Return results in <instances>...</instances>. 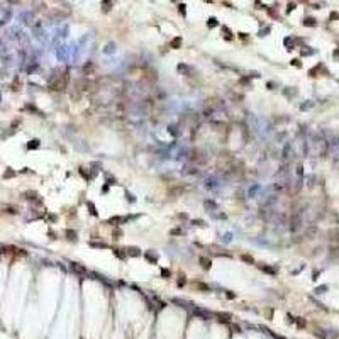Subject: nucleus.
<instances>
[{
  "mask_svg": "<svg viewBox=\"0 0 339 339\" xmlns=\"http://www.w3.org/2000/svg\"><path fill=\"white\" fill-rule=\"evenodd\" d=\"M66 234H68V239H76V234H75V232H73V231H71V232H70V231H68V232H66Z\"/></svg>",
  "mask_w": 339,
  "mask_h": 339,
  "instance_id": "obj_8",
  "label": "nucleus"
},
{
  "mask_svg": "<svg viewBox=\"0 0 339 339\" xmlns=\"http://www.w3.org/2000/svg\"><path fill=\"white\" fill-rule=\"evenodd\" d=\"M305 26H314L315 22H314V19H305V22H303Z\"/></svg>",
  "mask_w": 339,
  "mask_h": 339,
  "instance_id": "obj_9",
  "label": "nucleus"
},
{
  "mask_svg": "<svg viewBox=\"0 0 339 339\" xmlns=\"http://www.w3.org/2000/svg\"><path fill=\"white\" fill-rule=\"evenodd\" d=\"M78 85H82V87H83V83H82V82H80ZM85 87H90V83H88V82H85ZM83 92H87V88H83Z\"/></svg>",
  "mask_w": 339,
  "mask_h": 339,
  "instance_id": "obj_14",
  "label": "nucleus"
},
{
  "mask_svg": "<svg viewBox=\"0 0 339 339\" xmlns=\"http://www.w3.org/2000/svg\"><path fill=\"white\" fill-rule=\"evenodd\" d=\"M243 260H244V261H249V263H253V258H251V256H248V254L243 256Z\"/></svg>",
  "mask_w": 339,
  "mask_h": 339,
  "instance_id": "obj_11",
  "label": "nucleus"
},
{
  "mask_svg": "<svg viewBox=\"0 0 339 339\" xmlns=\"http://www.w3.org/2000/svg\"><path fill=\"white\" fill-rule=\"evenodd\" d=\"M148 260H149V261H153V263H156V260H158V256L156 254H151V253H148Z\"/></svg>",
  "mask_w": 339,
  "mask_h": 339,
  "instance_id": "obj_6",
  "label": "nucleus"
},
{
  "mask_svg": "<svg viewBox=\"0 0 339 339\" xmlns=\"http://www.w3.org/2000/svg\"><path fill=\"white\" fill-rule=\"evenodd\" d=\"M92 246H93V248H105L104 243H92Z\"/></svg>",
  "mask_w": 339,
  "mask_h": 339,
  "instance_id": "obj_10",
  "label": "nucleus"
},
{
  "mask_svg": "<svg viewBox=\"0 0 339 339\" xmlns=\"http://www.w3.org/2000/svg\"><path fill=\"white\" fill-rule=\"evenodd\" d=\"M127 251H129L127 254H131V256H139V253H141V251L137 249V248H129Z\"/></svg>",
  "mask_w": 339,
  "mask_h": 339,
  "instance_id": "obj_4",
  "label": "nucleus"
},
{
  "mask_svg": "<svg viewBox=\"0 0 339 339\" xmlns=\"http://www.w3.org/2000/svg\"><path fill=\"white\" fill-rule=\"evenodd\" d=\"M92 70H93V65H92V63H88V65H87V68H83V71H85V73H90Z\"/></svg>",
  "mask_w": 339,
  "mask_h": 339,
  "instance_id": "obj_7",
  "label": "nucleus"
},
{
  "mask_svg": "<svg viewBox=\"0 0 339 339\" xmlns=\"http://www.w3.org/2000/svg\"><path fill=\"white\" fill-rule=\"evenodd\" d=\"M178 46H182V39H180V37H175L171 41V47H178Z\"/></svg>",
  "mask_w": 339,
  "mask_h": 339,
  "instance_id": "obj_5",
  "label": "nucleus"
},
{
  "mask_svg": "<svg viewBox=\"0 0 339 339\" xmlns=\"http://www.w3.org/2000/svg\"><path fill=\"white\" fill-rule=\"evenodd\" d=\"M200 265H202V268L209 270L210 268V260H207V258H200Z\"/></svg>",
  "mask_w": 339,
  "mask_h": 339,
  "instance_id": "obj_2",
  "label": "nucleus"
},
{
  "mask_svg": "<svg viewBox=\"0 0 339 339\" xmlns=\"http://www.w3.org/2000/svg\"><path fill=\"white\" fill-rule=\"evenodd\" d=\"M161 275H163V277H170V271H168V270H163Z\"/></svg>",
  "mask_w": 339,
  "mask_h": 339,
  "instance_id": "obj_13",
  "label": "nucleus"
},
{
  "mask_svg": "<svg viewBox=\"0 0 339 339\" xmlns=\"http://www.w3.org/2000/svg\"><path fill=\"white\" fill-rule=\"evenodd\" d=\"M71 270H75L76 273H82V275H85V273H87V268L80 266L78 263H71Z\"/></svg>",
  "mask_w": 339,
  "mask_h": 339,
  "instance_id": "obj_1",
  "label": "nucleus"
},
{
  "mask_svg": "<svg viewBox=\"0 0 339 339\" xmlns=\"http://www.w3.org/2000/svg\"><path fill=\"white\" fill-rule=\"evenodd\" d=\"M124 217H112V219H109V224H117V222H124Z\"/></svg>",
  "mask_w": 339,
  "mask_h": 339,
  "instance_id": "obj_3",
  "label": "nucleus"
},
{
  "mask_svg": "<svg viewBox=\"0 0 339 339\" xmlns=\"http://www.w3.org/2000/svg\"><path fill=\"white\" fill-rule=\"evenodd\" d=\"M215 24H217V22H215V19H214V17H212V19H210V22H209V26H210V27H214Z\"/></svg>",
  "mask_w": 339,
  "mask_h": 339,
  "instance_id": "obj_12",
  "label": "nucleus"
},
{
  "mask_svg": "<svg viewBox=\"0 0 339 339\" xmlns=\"http://www.w3.org/2000/svg\"><path fill=\"white\" fill-rule=\"evenodd\" d=\"M37 142L39 141H32V144H29V148H37Z\"/></svg>",
  "mask_w": 339,
  "mask_h": 339,
  "instance_id": "obj_15",
  "label": "nucleus"
}]
</instances>
